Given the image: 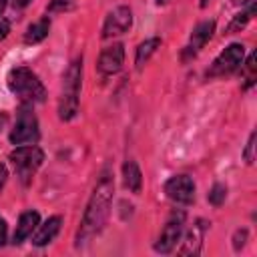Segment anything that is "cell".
Listing matches in <instances>:
<instances>
[{
  "label": "cell",
  "mask_w": 257,
  "mask_h": 257,
  "mask_svg": "<svg viewBox=\"0 0 257 257\" xmlns=\"http://www.w3.org/2000/svg\"><path fill=\"white\" fill-rule=\"evenodd\" d=\"M8 30H10V22L6 18H0V38H4L8 34Z\"/></svg>",
  "instance_id": "obj_24"
},
{
  "label": "cell",
  "mask_w": 257,
  "mask_h": 257,
  "mask_svg": "<svg viewBox=\"0 0 257 257\" xmlns=\"http://www.w3.org/2000/svg\"><path fill=\"white\" fill-rule=\"evenodd\" d=\"M161 46V38H149L145 40L139 48H137V56H135V62H137V68H143V64L151 58V54H155V50Z\"/></svg>",
  "instance_id": "obj_17"
},
{
  "label": "cell",
  "mask_w": 257,
  "mask_h": 257,
  "mask_svg": "<svg viewBox=\"0 0 257 257\" xmlns=\"http://www.w3.org/2000/svg\"><path fill=\"white\" fill-rule=\"evenodd\" d=\"M253 82H255V52L249 54L245 64V88H249Z\"/></svg>",
  "instance_id": "obj_19"
},
{
  "label": "cell",
  "mask_w": 257,
  "mask_h": 257,
  "mask_svg": "<svg viewBox=\"0 0 257 257\" xmlns=\"http://www.w3.org/2000/svg\"><path fill=\"white\" fill-rule=\"evenodd\" d=\"M28 2H30V0H12V6H14V8H24Z\"/></svg>",
  "instance_id": "obj_26"
},
{
  "label": "cell",
  "mask_w": 257,
  "mask_h": 257,
  "mask_svg": "<svg viewBox=\"0 0 257 257\" xmlns=\"http://www.w3.org/2000/svg\"><path fill=\"white\" fill-rule=\"evenodd\" d=\"M243 54H245V48L243 44H229L211 64V68L207 70L209 76H223V74H229L233 70L239 68V64L243 62Z\"/></svg>",
  "instance_id": "obj_6"
},
{
  "label": "cell",
  "mask_w": 257,
  "mask_h": 257,
  "mask_svg": "<svg viewBox=\"0 0 257 257\" xmlns=\"http://www.w3.org/2000/svg\"><path fill=\"white\" fill-rule=\"evenodd\" d=\"M38 221H40V215H38L36 211H26V213H22L20 219H18L16 231H14V243L26 241V239L32 235V231L36 229Z\"/></svg>",
  "instance_id": "obj_13"
},
{
  "label": "cell",
  "mask_w": 257,
  "mask_h": 257,
  "mask_svg": "<svg viewBox=\"0 0 257 257\" xmlns=\"http://www.w3.org/2000/svg\"><path fill=\"white\" fill-rule=\"evenodd\" d=\"M203 233H205V225L203 221H199L197 225H193L187 235H185V241L179 249V255H197L201 251V243H203Z\"/></svg>",
  "instance_id": "obj_12"
},
{
  "label": "cell",
  "mask_w": 257,
  "mask_h": 257,
  "mask_svg": "<svg viewBox=\"0 0 257 257\" xmlns=\"http://www.w3.org/2000/svg\"><path fill=\"white\" fill-rule=\"evenodd\" d=\"M251 2H253V0H233V4H237V6H239V4H241V6H243V4H251Z\"/></svg>",
  "instance_id": "obj_28"
},
{
  "label": "cell",
  "mask_w": 257,
  "mask_h": 257,
  "mask_svg": "<svg viewBox=\"0 0 257 257\" xmlns=\"http://www.w3.org/2000/svg\"><path fill=\"white\" fill-rule=\"evenodd\" d=\"M6 181H8V171H6L4 165H0V191H2V187L6 185Z\"/></svg>",
  "instance_id": "obj_25"
},
{
  "label": "cell",
  "mask_w": 257,
  "mask_h": 257,
  "mask_svg": "<svg viewBox=\"0 0 257 257\" xmlns=\"http://www.w3.org/2000/svg\"><path fill=\"white\" fill-rule=\"evenodd\" d=\"M10 161H12V165H14L16 177H18L24 185H28V183L32 181V177L36 175L38 167L42 165L44 155H42V151H40L38 147H34V145H22V147H18L16 151L10 153Z\"/></svg>",
  "instance_id": "obj_4"
},
{
  "label": "cell",
  "mask_w": 257,
  "mask_h": 257,
  "mask_svg": "<svg viewBox=\"0 0 257 257\" xmlns=\"http://www.w3.org/2000/svg\"><path fill=\"white\" fill-rule=\"evenodd\" d=\"M6 233H8V229H6V221L0 217V247L6 243Z\"/></svg>",
  "instance_id": "obj_23"
},
{
  "label": "cell",
  "mask_w": 257,
  "mask_h": 257,
  "mask_svg": "<svg viewBox=\"0 0 257 257\" xmlns=\"http://www.w3.org/2000/svg\"><path fill=\"white\" fill-rule=\"evenodd\" d=\"M72 0H50V10H62L70 4Z\"/></svg>",
  "instance_id": "obj_22"
},
{
  "label": "cell",
  "mask_w": 257,
  "mask_h": 257,
  "mask_svg": "<svg viewBox=\"0 0 257 257\" xmlns=\"http://www.w3.org/2000/svg\"><path fill=\"white\" fill-rule=\"evenodd\" d=\"M80 78H82V60L76 58L62 76V92L58 102V114L62 120H70L78 110Z\"/></svg>",
  "instance_id": "obj_3"
},
{
  "label": "cell",
  "mask_w": 257,
  "mask_h": 257,
  "mask_svg": "<svg viewBox=\"0 0 257 257\" xmlns=\"http://www.w3.org/2000/svg\"><path fill=\"white\" fill-rule=\"evenodd\" d=\"M6 120H8V116H6V112H0V131L4 128V124H6Z\"/></svg>",
  "instance_id": "obj_27"
},
{
  "label": "cell",
  "mask_w": 257,
  "mask_h": 257,
  "mask_svg": "<svg viewBox=\"0 0 257 257\" xmlns=\"http://www.w3.org/2000/svg\"><path fill=\"white\" fill-rule=\"evenodd\" d=\"M38 120H36V114L32 112L30 104H24L20 106L18 110V116H16V124L10 133V143L12 145H32L38 141Z\"/></svg>",
  "instance_id": "obj_5"
},
{
  "label": "cell",
  "mask_w": 257,
  "mask_h": 257,
  "mask_svg": "<svg viewBox=\"0 0 257 257\" xmlns=\"http://www.w3.org/2000/svg\"><path fill=\"white\" fill-rule=\"evenodd\" d=\"M48 30H50V20H48V16H44L38 22H34V24L28 26L24 40L28 44H36V42H40V40H44L48 36Z\"/></svg>",
  "instance_id": "obj_16"
},
{
  "label": "cell",
  "mask_w": 257,
  "mask_h": 257,
  "mask_svg": "<svg viewBox=\"0 0 257 257\" xmlns=\"http://www.w3.org/2000/svg\"><path fill=\"white\" fill-rule=\"evenodd\" d=\"M60 217H50L42 227H40V231L34 235V239H32V243L34 245H38V247H42V245H46V243H50L56 235H58V231H60Z\"/></svg>",
  "instance_id": "obj_15"
},
{
  "label": "cell",
  "mask_w": 257,
  "mask_h": 257,
  "mask_svg": "<svg viewBox=\"0 0 257 257\" xmlns=\"http://www.w3.org/2000/svg\"><path fill=\"white\" fill-rule=\"evenodd\" d=\"M124 62V48L122 44H110L106 46L102 52H100V58H98V72L104 74V76H110L114 72L120 70Z\"/></svg>",
  "instance_id": "obj_10"
},
{
  "label": "cell",
  "mask_w": 257,
  "mask_h": 257,
  "mask_svg": "<svg viewBox=\"0 0 257 257\" xmlns=\"http://www.w3.org/2000/svg\"><path fill=\"white\" fill-rule=\"evenodd\" d=\"M6 4H8V0H0V14H2V10L6 8Z\"/></svg>",
  "instance_id": "obj_29"
},
{
  "label": "cell",
  "mask_w": 257,
  "mask_h": 257,
  "mask_svg": "<svg viewBox=\"0 0 257 257\" xmlns=\"http://www.w3.org/2000/svg\"><path fill=\"white\" fill-rule=\"evenodd\" d=\"M251 16H253V4H249V10H247V12H243V14H239V16H237V18H235V20L229 24V28H227V34H231V32H235V30L243 28Z\"/></svg>",
  "instance_id": "obj_18"
},
{
  "label": "cell",
  "mask_w": 257,
  "mask_h": 257,
  "mask_svg": "<svg viewBox=\"0 0 257 257\" xmlns=\"http://www.w3.org/2000/svg\"><path fill=\"white\" fill-rule=\"evenodd\" d=\"M112 193H114V181L108 173H102V177L98 179L92 197L86 205L80 229L76 233V245H84L88 243L106 223L108 213H110V203H112Z\"/></svg>",
  "instance_id": "obj_1"
},
{
  "label": "cell",
  "mask_w": 257,
  "mask_h": 257,
  "mask_svg": "<svg viewBox=\"0 0 257 257\" xmlns=\"http://www.w3.org/2000/svg\"><path fill=\"white\" fill-rule=\"evenodd\" d=\"M169 0H157V4H167Z\"/></svg>",
  "instance_id": "obj_30"
},
{
  "label": "cell",
  "mask_w": 257,
  "mask_h": 257,
  "mask_svg": "<svg viewBox=\"0 0 257 257\" xmlns=\"http://www.w3.org/2000/svg\"><path fill=\"white\" fill-rule=\"evenodd\" d=\"M165 193L169 199L183 203V205H189L195 199V183L187 175H175L165 183Z\"/></svg>",
  "instance_id": "obj_8"
},
{
  "label": "cell",
  "mask_w": 257,
  "mask_h": 257,
  "mask_svg": "<svg viewBox=\"0 0 257 257\" xmlns=\"http://www.w3.org/2000/svg\"><path fill=\"white\" fill-rule=\"evenodd\" d=\"M213 32H215V20H205V22L197 24L195 30H193V34H191V40H189V44H187V48L183 52L185 58L195 56L207 44V40L213 36Z\"/></svg>",
  "instance_id": "obj_11"
},
{
  "label": "cell",
  "mask_w": 257,
  "mask_h": 257,
  "mask_svg": "<svg viewBox=\"0 0 257 257\" xmlns=\"http://www.w3.org/2000/svg\"><path fill=\"white\" fill-rule=\"evenodd\" d=\"M183 229H185V213L183 211H175L171 217H169V221H167V225L163 227V231H161V235H159V241L155 243V249L159 251V253H169V251H173V247L177 245V241L181 239V235H183Z\"/></svg>",
  "instance_id": "obj_7"
},
{
  "label": "cell",
  "mask_w": 257,
  "mask_h": 257,
  "mask_svg": "<svg viewBox=\"0 0 257 257\" xmlns=\"http://www.w3.org/2000/svg\"><path fill=\"white\" fill-rule=\"evenodd\" d=\"M8 86L22 100V104H36V102H42L44 96H46L42 82L26 66H16V68L10 70V74H8Z\"/></svg>",
  "instance_id": "obj_2"
},
{
  "label": "cell",
  "mask_w": 257,
  "mask_h": 257,
  "mask_svg": "<svg viewBox=\"0 0 257 257\" xmlns=\"http://www.w3.org/2000/svg\"><path fill=\"white\" fill-rule=\"evenodd\" d=\"M253 149H255V133L249 137V143H247V149H245V161L249 165L253 163Z\"/></svg>",
  "instance_id": "obj_21"
},
{
  "label": "cell",
  "mask_w": 257,
  "mask_h": 257,
  "mask_svg": "<svg viewBox=\"0 0 257 257\" xmlns=\"http://www.w3.org/2000/svg\"><path fill=\"white\" fill-rule=\"evenodd\" d=\"M133 24V12L128 6H118L114 8L106 20H104V26H102V38H112V36H118V34H124Z\"/></svg>",
  "instance_id": "obj_9"
},
{
  "label": "cell",
  "mask_w": 257,
  "mask_h": 257,
  "mask_svg": "<svg viewBox=\"0 0 257 257\" xmlns=\"http://www.w3.org/2000/svg\"><path fill=\"white\" fill-rule=\"evenodd\" d=\"M122 181H124V187L131 193H141L143 175H141V169H139V165L135 161H126L122 165Z\"/></svg>",
  "instance_id": "obj_14"
},
{
  "label": "cell",
  "mask_w": 257,
  "mask_h": 257,
  "mask_svg": "<svg viewBox=\"0 0 257 257\" xmlns=\"http://www.w3.org/2000/svg\"><path fill=\"white\" fill-rule=\"evenodd\" d=\"M225 197H227V189L223 187V185H213V189H211V193H209V201L215 205V207H219L223 201H225Z\"/></svg>",
  "instance_id": "obj_20"
}]
</instances>
